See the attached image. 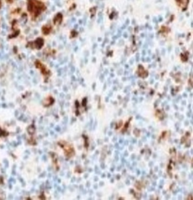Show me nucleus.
Here are the masks:
<instances>
[{"label": "nucleus", "instance_id": "4", "mask_svg": "<svg viewBox=\"0 0 193 200\" xmlns=\"http://www.w3.org/2000/svg\"><path fill=\"white\" fill-rule=\"evenodd\" d=\"M51 28L50 27L44 26L43 27V29H42V31H43V33L44 34H48L51 32Z\"/></svg>", "mask_w": 193, "mask_h": 200}, {"label": "nucleus", "instance_id": "1", "mask_svg": "<svg viewBox=\"0 0 193 200\" xmlns=\"http://www.w3.org/2000/svg\"><path fill=\"white\" fill-rule=\"evenodd\" d=\"M46 9L44 5L37 0H28L27 9L30 13L36 17L41 13L42 10Z\"/></svg>", "mask_w": 193, "mask_h": 200}, {"label": "nucleus", "instance_id": "2", "mask_svg": "<svg viewBox=\"0 0 193 200\" xmlns=\"http://www.w3.org/2000/svg\"><path fill=\"white\" fill-rule=\"evenodd\" d=\"M35 44H36V48H37V49H40V48L43 46V44H44V41L43 40V39H41V38L37 39V40L35 41Z\"/></svg>", "mask_w": 193, "mask_h": 200}, {"label": "nucleus", "instance_id": "5", "mask_svg": "<svg viewBox=\"0 0 193 200\" xmlns=\"http://www.w3.org/2000/svg\"><path fill=\"white\" fill-rule=\"evenodd\" d=\"M1 1H0V7H1Z\"/></svg>", "mask_w": 193, "mask_h": 200}, {"label": "nucleus", "instance_id": "3", "mask_svg": "<svg viewBox=\"0 0 193 200\" xmlns=\"http://www.w3.org/2000/svg\"><path fill=\"white\" fill-rule=\"evenodd\" d=\"M62 21V16L61 14H58L55 17V18H54V23L55 24H57V23H61Z\"/></svg>", "mask_w": 193, "mask_h": 200}]
</instances>
